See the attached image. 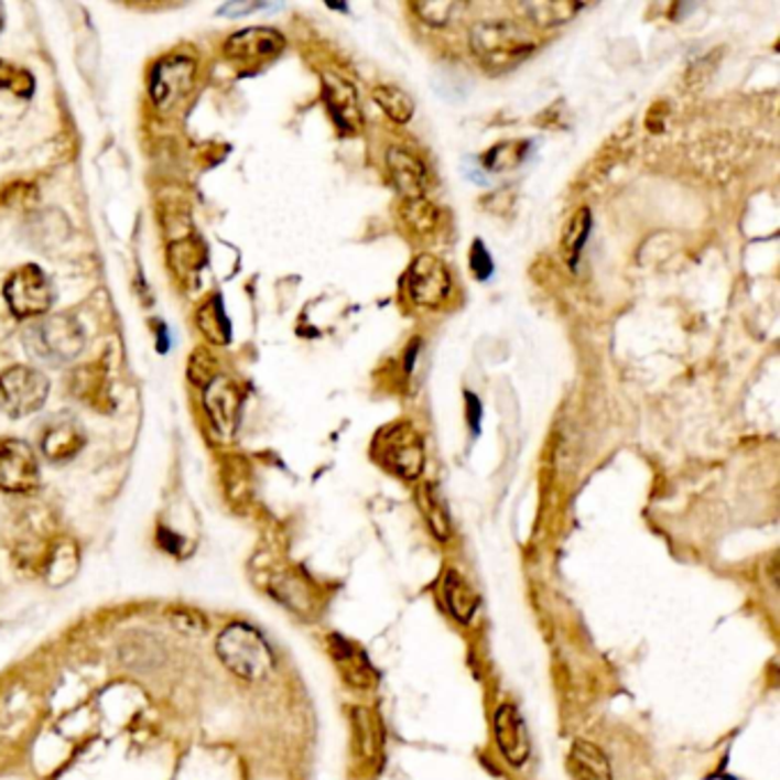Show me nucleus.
Segmentation results:
<instances>
[{"instance_id":"a878e982","label":"nucleus","mask_w":780,"mask_h":780,"mask_svg":"<svg viewBox=\"0 0 780 780\" xmlns=\"http://www.w3.org/2000/svg\"><path fill=\"white\" fill-rule=\"evenodd\" d=\"M401 216L405 220V225L416 234V236H429L435 231L437 227V220H440V214H437V208L426 202L424 197L422 199H410L403 204L401 208Z\"/></svg>"},{"instance_id":"cd10ccee","label":"nucleus","mask_w":780,"mask_h":780,"mask_svg":"<svg viewBox=\"0 0 780 780\" xmlns=\"http://www.w3.org/2000/svg\"><path fill=\"white\" fill-rule=\"evenodd\" d=\"M170 254H172V257H186V259L172 261V266H178V263L184 261V266L176 270V273H182V275L197 273V270L206 263V248H204L199 241H182V243H174V246L170 248Z\"/></svg>"},{"instance_id":"c756f323","label":"nucleus","mask_w":780,"mask_h":780,"mask_svg":"<svg viewBox=\"0 0 780 780\" xmlns=\"http://www.w3.org/2000/svg\"><path fill=\"white\" fill-rule=\"evenodd\" d=\"M469 270L478 282H488L495 273V261L481 238H476L469 250Z\"/></svg>"},{"instance_id":"4468645a","label":"nucleus","mask_w":780,"mask_h":780,"mask_svg":"<svg viewBox=\"0 0 780 780\" xmlns=\"http://www.w3.org/2000/svg\"><path fill=\"white\" fill-rule=\"evenodd\" d=\"M387 170L389 176H392L394 188L405 202L424 197L429 188V170L422 159L414 156L403 147H389Z\"/></svg>"},{"instance_id":"f03ea898","label":"nucleus","mask_w":780,"mask_h":780,"mask_svg":"<svg viewBox=\"0 0 780 780\" xmlns=\"http://www.w3.org/2000/svg\"><path fill=\"white\" fill-rule=\"evenodd\" d=\"M216 650H218L220 662L234 675L250 680V682L263 680L275 669V654H273V650H270L268 641L263 639L259 629H254L246 622L229 625L225 632L218 637Z\"/></svg>"},{"instance_id":"393cba45","label":"nucleus","mask_w":780,"mask_h":780,"mask_svg":"<svg viewBox=\"0 0 780 780\" xmlns=\"http://www.w3.org/2000/svg\"><path fill=\"white\" fill-rule=\"evenodd\" d=\"M197 325L202 329V335L214 342V344H227L229 342V321L225 316V307H223V297L216 295L208 300V303L199 310L197 314Z\"/></svg>"},{"instance_id":"aec40b11","label":"nucleus","mask_w":780,"mask_h":780,"mask_svg":"<svg viewBox=\"0 0 780 780\" xmlns=\"http://www.w3.org/2000/svg\"><path fill=\"white\" fill-rule=\"evenodd\" d=\"M416 503H419V511H422V516L426 518L433 535L437 540H442V543H446V540L452 538V518H448L446 503L440 497L437 488L431 484H424L422 488L416 490Z\"/></svg>"},{"instance_id":"6ab92c4d","label":"nucleus","mask_w":780,"mask_h":780,"mask_svg":"<svg viewBox=\"0 0 780 780\" xmlns=\"http://www.w3.org/2000/svg\"><path fill=\"white\" fill-rule=\"evenodd\" d=\"M520 10L538 28H556L573 21L584 6L573 0H533V3H520Z\"/></svg>"},{"instance_id":"a211bd4d","label":"nucleus","mask_w":780,"mask_h":780,"mask_svg":"<svg viewBox=\"0 0 780 780\" xmlns=\"http://www.w3.org/2000/svg\"><path fill=\"white\" fill-rule=\"evenodd\" d=\"M444 599L448 611L461 622H469L478 609V603H481V597L458 570H448L444 577Z\"/></svg>"},{"instance_id":"bb28decb","label":"nucleus","mask_w":780,"mask_h":780,"mask_svg":"<svg viewBox=\"0 0 780 780\" xmlns=\"http://www.w3.org/2000/svg\"><path fill=\"white\" fill-rule=\"evenodd\" d=\"M465 8H467L465 3H456V0H429V3H412V12L433 28L448 25L454 19H458V14Z\"/></svg>"},{"instance_id":"4be33fe9","label":"nucleus","mask_w":780,"mask_h":780,"mask_svg":"<svg viewBox=\"0 0 780 780\" xmlns=\"http://www.w3.org/2000/svg\"><path fill=\"white\" fill-rule=\"evenodd\" d=\"M371 97L397 124H408L414 117V99L397 85H378L373 87Z\"/></svg>"},{"instance_id":"20e7f679","label":"nucleus","mask_w":780,"mask_h":780,"mask_svg":"<svg viewBox=\"0 0 780 780\" xmlns=\"http://www.w3.org/2000/svg\"><path fill=\"white\" fill-rule=\"evenodd\" d=\"M23 339L28 353L48 365L72 362L85 346L83 325L72 314L46 316L44 321L30 325Z\"/></svg>"},{"instance_id":"c85d7f7f","label":"nucleus","mask_w":780,"mask_h":780,"mask_svg":"<svg viewBox=\"0 0 780 780\" xmlns=\"http://www.w3.org/2000/svg\"><path fill=\"white\" fill-rule=\"evenodd\" d=\"M0 87H6L10 89V93L14 95H23V97H30V93H33V87H35V80L33 76H30L28 72L10 65V63H0Z\"/></svg>"},{"instance_id":"9d476101","label":"nucleus","mask_w":780,"mask_h":780,"mask_svg":"<svg viewBox=\"0 0 780 780\" xmlns=\"http://www.w3.org/2000/svg\"><path fill=\"white\" fill-rule=\"evenodd\" d=\"M323 99L329 117H333V122L342 133L353 136L362 129L365 117H362V106H359L357 89L342 74L335 72L323 74Z\"/></svg>"},{"instance_id":"7ed1b4c3","label":"nucleus","mask_w":780,"mask_h":780,"mask_svg":"<svg viewBox=\"0 0 780 780\" xmlns=\"http://www.w3.org/2000/svg\"><path fill=\"white\" fill-rule=\"evenodd\" d=\"M373 461L389 474L416 481L426 467V448L419 431L408 422L382 426L371 444Z\"/></svg>"},{"instance_id":"dca6fc26","label":"nucleus","mask_w":780,"mask_h":780,"mask_svg":"<svg viewBox=\"0 0 780 780\" xmlns=\"http://www.w3.org/2000/svg\"><path fill=\"white\" fill-rule=\"evenodd\" d=\"M329 652H333L346 682H350L353 686L371 689L378 682V673L373 671L369 657L365 654L362 648H357L355 643L335 635L329 637Z\"/></svg>"},{"instance_id":"2eb2a0df","label":"nucleus","mask_w":780,"mask_h":780,"mask_svg":"<svg viewBox=\"0 0 780 780\" xmlns=\"http://www.w3.org/2000/svg\"><path fill=\"white\" fill-rule=\"evenodd\" d=\"M85 446V433L74 416L55 419L42 435V454L51 463H67L80 454Z\"/></svg>"},{"instance_id":"7c9ffc66","label":"nucleus","mask_w":780,"mask_h":780,"mask_svg":"<svg viewBox=\"0 0 780 780\" xmlns=\"http://www.w3.org/2000/svg\"><path fill=\"white\" fill-rule=\"evenodd\" d=\"M78 567V554L74 552V548L69 550L67 556H63V550H57V554L48 561V567H46V575L57 582V584H63L67 579H72L74 575V570Z\"/></svg>"},{"instance_id":"f3484780","label":"nucleus","mask_w":780,"mask_h":780,"mask_svg":"<svg viewBox=\"0 0 780 780\" xmlns=\"http://www.w3.org/2000/svg\"><path fill=\"white\" fill-rule=\"evenodd\" d=\"M567 769L575 780H614L609 758L588 739H577L570 748Z\"/></svg>"},{"instance_id":"ddd939ff","label":"nucleus","mask_w":780,"mask_h":780,"mask_svg":"<svg viewBox=\"0 0 780 780\" xmlns=\"http://www.w3.org/2000/svg\"><path fill=\"white\" fill-rule=\"evenodd\" d=\"M284 46L286 42L282 33H278L273 28H246L227 40L225 53L229 59H236V63L252 65L280 55Z\"/></svg>"},{"instance_id":"f704fd0d","label":"nucleus","mask_w":780,"mask_h":780,"mask_svg":"<svg viewBox=\"0 0 780 780\" xmlns=\"http://www.w3.org/2000/svg\"><path fill=\"white\" fill-rule=\"evenodd\" d=\"M0 25H3V19H0Z\"/></svg>"},{"instance_id":"39448f33","label":"nucleus","mask_w":780,"mask_h":780,"mask_svg":"<svg viewBox=\"0 0 780 780\" xmlns=\"http://www.w3.org/2000/svg\"><path fill=\"white\" fill-rule=\"evenodd\" d=\"M48 399V378L33 367H10L0 373V408L19 419L44 408Z\"/></svg>"},{"instance_id":"f8f14e48","label":"nucleus","mask_w":780,"mask_h":780,"mask_svg":"<svg viewBox=\"0 0 780 780\" xmlns=\"http://www.w3.org/2000/svg\"><path fill=\"white\" fill-rule=\"evenodd\" d=\"M495 739L499 754L511 767H522L531 756V741L524 726V718L513 703L499 705L495 714Z\"/></svg>"},{"instance_id":"473e14b6","label":"nucleus","mask_w":780,"mask_h":780,"mask_svg":"<svg viewBox=\"0 0 780 780\" xmlns=\"http://www.w3.org/2000/svg\"><path fill=\"white\" fill-rule=\"evenodd\" d=\"M261 8H268V6H261V3H241V6H238V3H234V6H225V8L220 10V14H234V12L246 14V12L261 10Z\"/></svg>"},{"instance_id":"6e6552de","label":"nucleus","mask_w":780,"mask_h":780,"mask_svg":"<svg viewBox=\"0 0 780 780\" xmlns=\"http://www.w3.org/2000/svg\"><path fill=\"white\" fill-rule=\"evenodd\" d=\"M193 80L195 59L191 55L174 53L159 59L152 74H149V95H152L159 108L167 110L191 93Z\"/></svg>"},{"instance_id":"2f4dec72","label":"nucleus","mask_w":780,"mask_h":780,"mask_svg":"<svg viewBox=\"0 0 780 780\" xmlns=\"http://www.w3.org/2000/svg\"><path fill=\"white\" fill-rule=\"evenodd\" d=\"M465 403H467V424L472 429L474 435L481 433V419H484V405L481 399H478L474 392H465Z\"/></svg>"},{"instance_id":"423d86ee","label":"nucleus","mask_w":780,"mask_h":780,"mask_svg":"<svg viewBox=\"0 0 780 780\" xmlns=\"http://www.w3.org/2000/svg\"><path fill=\"white\" fill-rule=\"evenodd\" d=\"M454 282L452 270L435 254H419L405 275V291L408 297L416 307L437 310L442 307L448 295H452Z\"/></svg>"},{"instance_id":"72a5a7b5","label":"nucleus","mask_w":780,"mask_h":780,"mask_svg":"<svg viewBox=\"0 0 780 780\" xmlns=\"http://www.w3.org/2000/svg\"><path fill=\"white\" fill-rule=\"evenodd\" d=\"M419 346H422V339H414V342H410V346H408V353H405V371H408V373L412 371V365L416 362Z\"/></svg>"},{"instance_id":"b1692460","label":"nucleus","mask_w":780,"mask_h":780,"mask_svg":"<svg viewBox=\"0 0 780 780\" xmlns=\"http://www.w3.org/2000/svg\"><path fill=\"white\" fill-rule=\"evenodd\" d=\"M531 149L529 140H511V142H499L495 144L490 152L484 154V170L486 172H503L513 170L527 161V154Z\"/></svg>"},{"instance_id":"f257e3e1","label":"nucleus","mask_w":780,"mask_h":780,"mask_svg":"<svg viewBox=\"0 0 780 780\" xmlns=\"http://www.w3.org/2000/svg\"><path fill=\"white\" fill-rule=\"evenodd\" d=\"M469 46L481 67L495 76L516 69L535 51V37L508 19L476 21L469 30Z\"/></svg>"},{"instance_id":"5701e85b","label":"nucleus","mask_w":780,"mask_h":780,"mask_svg":"<svg viewBox=\"0 0 780 780\" xmlns=\"http://www.w3.org/2000/svg\"><path fill=\"white\" fill-rule=\"evenodd\" d=\"M593 229V216L588 208H579V212L573 216V220L567 223L565 234H563V250H565V259L570 263V268H577L582 252L588 243V236Z\"/></svg>"},{"instance_id":"0eeeda50","label":"nucleus","mask_w":780,"mask_h":780,"mask_svg":"<svg viewBox=\"0 0 780 780\" xmlns=\"http://www.w3.org/2000/svg\"><path fill=\"white\" fill-rule=\"evenodd\" d=\"M6 300L10 310L21 318L44 316L55 300V291L46 273L37 266H23L8 280Z\"/></svg>"},{"instance_id":"412c9836","label":"nucleus","mask_w":780,"mask_h":780,"mask_svg":"<svg viewBox=\"0 0 780 780\" xmlns=\"http://www.w3.org/2000/svg\"><path fill=\"white\" fill-rule=\"evenodd\" d=\"M353 716V728H355V739H357V748L359 754L365 758L373 760L382 746V726L380 718L376 716L373 709L367 707H353L350 709Z\"/></svg>"},{"instance_id":"1a4fd4ad","label":"nucleus","mask_w":780,"mask_h":780,"mask_svg":"<svg viewBox=\"0 0 780 780\" xmlns=\"http://www.w3.org/2000/svg\"><path fill=\"white\" fill-rule=\"evenodd\" d=\"M40 486V463L33 446L23 440L0 442V490L10 495L33 492Z\"/></svg>"},{"instance_id":"9b49d317","label":"nucleus","mask_w":780,"mask_h":780,"mask_svg":"<svg viewBox=\"0 0 780 780\" xmlns=\"http://www.w3.org/2000/svg\"><path fill=\"white\" fill-rule=\"evenodd\" d=\"M243 394L241 387L225 376H216L204 387V408L212 416L214 426L220 435L229 437L238 429V416H241Z\"/></svg>"}]
</instances>
